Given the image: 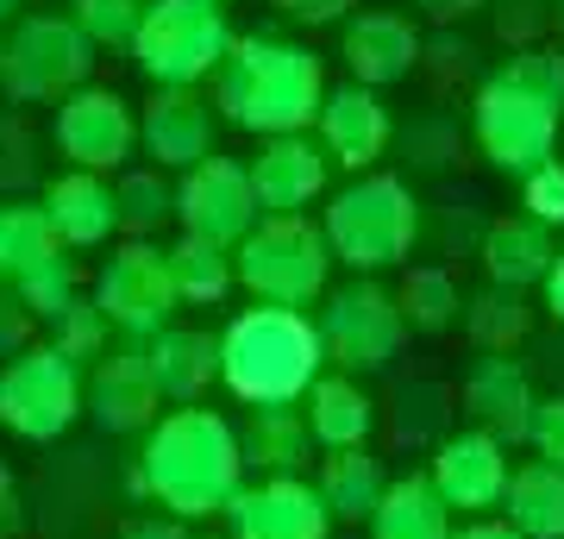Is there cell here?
Listing matches in <instances>:
<instances>
[{
	"label": "cell",
	"instance_id": "cell-1",
	"mask_svg": "<svg viewBox=\"0 0 564 539\" xmlns=\"http://www.w3.org/2000/svg\"><path fill=\"white\" fill-rule=\"evenodd\" d=\"M245 445L239 427L220 408H170V414L144 433L139 459H132V496L151 508H170L182 520L226 515L245 489Z\"/></svg>",
	"mask_w": 564,
	"mask_h": 539
},
{
	"label": "cell",
	"instance_id": "cell-2",
	"mask_svg": "<svg viewBox=\"0 0 564 539\" xmlns=\"http://www.w3.org/2000/svg\"><path fill=\"white\" fill-rule=\"evenodd\" d=\"M564 126V51H514L502 69H489L470 100V132L502 176H533L552 163Z\"/></svg>",
	"mask_w": 564,
	"mask_h": 539
},
{
	"label": "cell",
	"instance_id": "cell-3",
	"mask_svg": "<svg viewBox=\"0 0 564 539\" xmlns=\"http://www.w3.org/2000/svg\"><path fill=\"white\" fill-rule=\"evenodd\" d=\"M326 95L333 88H326L321 57L289 39H270V32L239 39L226 69L214 76V107L239 132H258V139H289V132L321 126Z\"/></svg>",
	"mask_w": 564,
	"mask_h": 539
},
{
	"label": "cell",
	"instance_id": "cell-4",
	"mask_svg": "<svg viewBox=\"0 0 564 539\" xmlns=\"http://www.w3.org/2000/svg\"><path fill=\"white\" fill-rule=\"evenodd\" d=\"M326 339L321 320L302 308H245L220 333V382L245 408H295L326 377Z\"/></svg>",
	"mask_w": 564,
	"mask_h": 539
},
{
	"label": "cell",
	"instance_id": "cell-5",
	"mask_svg": "<svg viewBox=\"0 0 564 539\" xmlns=\"http://www.w3.org/2000/svg\"><path fill=\"white\" fill-rule=\"evenodd\" d=\"M321 226H326L333 258L351 263L358 277H377V270L408 263V251L421 239V201H414V188L402 176L370 170V176L345 182L339 195L326 201Z\"/></svg>",
	"mask_w": 564,
	"mask_h": 539
},
{
	"label": "cell",
	"instance_id": "cell-6",
	"mask_svg": "<svg viewBox=\"0 0 564 539\" xmlns=\"http://www.w3.org/2000/svg\"><path fill=\"white\" fill-rule=\"evenodd\" d=\"M232 20L220 0H151L132 39V63L151 88H202L232 57Z\"/></svg>",
	"mask_w": 564,
	"mask_h": 539
},
{
	"label": "cell",
	"instance_id": "cell-7",
	"mask_svg": "<svg viewBox=\"0 0 564 539\" xmlns=\"http://www.w3.org/2000/svg\"><path fill=\"white\" fill-rule=\"evenodd\" d=\"M239 263V289L263 308H307L326 295L333 282V245L326 226H314L307 214H263L251 226V239L232 251Z\"/></svg>",
	"mask_w": 564,
	"mask_h": 539
},
{
	"label": "cell",
	"instance_id": "cell-8",
	"mask_svg": "<svg viewBox=\"0 0 564 539\" xmlns=\"http://www.w3.org/2000/svg\"><path fill=\"white\" fill-rule=\"evenodd\" d=\"M88 414V377L76 358H63L51 339L25 345L20 358L0 364V427L25 445L63 440Z\"/></svg>",
	"mask_w": 564,
	"mask_h": 539
},
{
	"label": "cell",
	"instance_id": "cell-9",
	"mask_svg": "<svg viewBox=\"0 0 564 539\" xmlns=\"http://www.w3.org/2000/svg\"><path fill=\"white\" fill-rule=\"evenodd\" d=\"M88 63H95V39L69 13H25L0 44V82L20 107L69 100L76 88H88Z\"/></svg>",
	"mask_w": 564,
	"mask_h": 539
},
{
	"label": "cell",
	"instance_id": "cell-10",
	"mask_svg": "<svg viewBox=\"0 0 564 539\" xmlns=\"http://www.w3.org/2000/svg\"><path fill=\"white\" fill-rule=\"evenodd\" d=\"M408 314L402 295H389L377 277H351L345 289H333L321 308V339L326 358L339 364L345 377H364V370H383L395 352L408 345Z\"/></svg>",
	"mask_w": 564,
	"mask_h": 539
},
{
	"label": "cell",
	"instance_id": "cell-11",
	"mask_svg": "<svg viewBox=\"0 0 564 539\" xmlns=\"http://www.w3.org/2000/svg\"><path fill=\"white\" fill-rule=\"evenodd\" d=\"M95 301L107 308L113 333L126 339H158L163 326H176V277H170V251L151 239H126L120 251H107L101 277H95Z\"/></svg>",
	"mask_w": 564,
	"mask_h": 539
},
{
	"label": "cell",
	"instance_id": "cell-12",
	"mask_svg": "<svg viewBox=\"0 0 564 539\" xmlns=\"http://www.w3.org/2000/svg\"><path fill=\"white\" fill-rule=\"evenodd\" d=\"M258 220H263V207H258V188H251V163L207 158L176 182V226L188 239L239 251Z\"/></svg>",
	"mask_w": 564,
	"mask_h": 539
},
{
	"label": "cell",
	"instance_id": "cell-13",
	"mask_svg": "<svg viewBox=\"0 0 564 539\" xmlns=\"http://www.w3.org/2000/svg\"><path fill=\"white\" fill-rule=\"evenodd\" d=\"M51 139H57V151L69 158V170L113 176V170H126V158L139 151V114H132V100L113 95V88H76L69 100H57Z\"/></svg>",
	"mask_w": 564,
	"mask_h": 539
},
{
	"label": "cell",
	"instance_id": "cell-14",
	"mask_svg": "<svg viewBox=\"0 0 564 539\" xmlns=\"http://www.w3.org/2000/svg\"><path fill=\"white\" fill-rule=\"evenodd\" d=\"M426 477H433V489L445 496V508H452V515L484 520V515H496V508L508 502L514 471H508V445L496 440V433H484V427H464V433H445V440L433 445Z\"/></svg>",
	"mask_w": 564,
	"mask_h": 539
},
{
	"label": "cell",
	"instance_id": "cell-15",
	"mask_svg": "<svg viewBox=\"0 0 564 539\" xmlns=\"http://www.w3.org/2000/svg\"><path fill=\"white\" fill-rule=\"evenodd\" d=\"M232 539H333V508L307 477H258L226 508Z\"/></svg>",
	"mask_w": 564,
	"mask_h": 539
},
{
	"label": "cell",
	"instance_id": "cell-16",
	"mask_svg": "<svg viewBox=\"0 0 564 539\" xmlns=\"http://www.w3.org/2000/svg\"><path fill=\"white\" fill-rule=\"evenodd\" d=\"M458 401H464V414L477 420L484 433H496L502 445H527L533 414H540L533 377H527V364L514 352H477L458 382Z\"/></svg>",
	"mask_w": 564,
	"mask_h": 539
},
{
	"label": "cell",
	"instance_id": "cell-17",
	"mask_svg": "<svg viewBox=\"0 0 564 539\" xmlns=\"http://www.w3.org/2000/svg\"><path fill=\"white\" fill-rule=\"evenodd\" d=\"M158 370H151V352L144 339H126L120 352H107L95 364V377H88V414L101 433H151L158 427Z\"/></svg>",
	"mask_w": 564,
	"mask_h": 539
},
{
	"label": "cell",
	"instance_id": "cell-18",
	"mask_svg": "<svg viewBox=\"0 0 564 539\" xmlns=\"http://www.w3.org/2000/svg\"><path fill=\"white\" fill-rule=\"evenodd\" d=\"M139 144L144 158L158 163V170H195V163L214 158V107L207 95L195 88H158L151 107L139 114Z\"/></svg>",
	"mask_w": 564,
	"mask_h": 539
},
{
	"label": "cell",
	"instance_id": "cell-19",
	"mask_svg": "<svg viewBox=\"0 0 564 539\" xmlns=\"http://www.w3.org/2000/svg\"><path fill=\"white\" fill-rule=\"evenodd\" d=\"M326 176H333V158H326V144L307 139V132L263 139V151L251 158V188H258L263 214H307V207L326 195Z\"/></svg>",
	"mask_w": 564,
	"mask_h": 539
},
{
	"label": "cell",
	"instance_id": "cell-20",
	"mask_svg": "<svg viewBox=\"0 0 564 539\" xmlns=\"http://www.w3.org/2000/svg\"><path fill=\"white\" fill-rule=\"evenodd\" d=\"M339 57L351 69V82L364 88H389V82H402L414 63H421V32L408 13L395 7H370V13H351L339 32Z\"/></svg>",
	"mask_w": 564,
	"mask_h": 539
},
{
	"label": "cell",
	"instance_id": "cell-21",
	"mask_svg": "<svg viewBox=\"0 0 564 539\" xmlns=\"http://www.w3.org/2000/svg\"><path fill=\"white\" fill-rule=\"evenodd\" d=\"M44 220L57 233L63 251H95L107 245L120 226V195H113V182L95 176V170H63V176L44 182Z\"/></svg>",
	"mask_w": 564,
	"mask_h": 539
},
{
	"label": "cell",
	"instance_id": "cell-22",
	"mask_svg": "<svg viewBox=\"0 0 564 539\" xmlns=\"http://www.w3.org/2000/svg\"><path fill=\"white\" fill-rule=\"evenodd\" d=\"M314 139L326 144V158H333V163H345V170L370 176V163L389 151L395 126H389V107L377 100V88H364V82H345V88H333V95H326Z\"/></svg>",
	"mask_w": 564,
	"mask_h": 539
},
{
	"label": "cell",
	"instance_id": "cell-23",
	"mask_svg": "<svg viewBox=\"0 0 564 539\" xmlns=\"http://www.w3.org/2000/svg\"><path fill=\"white\" fill-rule=\"evenodd\" d=\"M552 263H558V233L540 226L533 214H502V220L484 226V270L496 289H540L552 277Z\"/></svg>",
	"mask_w": 564,
	"mask_h": 539
},
{
	"label": "cell",
	"instance_id": "cell-24",
	"mask_svg": "<svg viewBox=\"0 0 564 539\" xmlns=\"http://www.w3.org/2000/svg\"><path fill=\"white\" fill-rule=\"evenodd\" d=\"M151 352V370H158L163 401L176 408H195V401L220 382V333H202V326H163L158 339H144Z\"/></svg>",
	"mask_w": 564,
	"mask_h": 539
},
{
	"label": "cell",
	"instance_id": "cell-25",
	"mask_svg": "<svg viewBox=\"0 0 564 539\" xmlns=\"http://www.w3.org/2000/svg\"><path fill=\"white\" fill-rule=\"evenodd\" d=\"M307 427H314V445L321 452H358L377 433V401L364 396L358 377L345 370H326L314 389H307Z\"/></svg>",
	"mask_w": 564,
	"mask_h": 539
},
{
	"label": "cell",
	"instance_id": "cell-26",
	"mask_svg": "<svg viewBox=\"0 0 564 539\" xmlns=\"http://www.w3.org/2000/svg\"><path fill=\"white\" fill-rule=\"evenodd\" d=\"M389 483L395 477L383 471V459H377L370 445H358V452H326L321 471H314V489L326 496L333 520H364V527H370V515L383 508Z\"/></svg>",
	"mask_w": 564,
	"mask_h": 539
},
{
	"label": "cell",
	"instance_id": "cell-27",
	"mask_svg": "<svg viewBox=\"0 0 564 539\" xmlns=\"http://www.w3.org/2000/svg\"><path fill=\"white\" fill-rule=\"evenodd\" d=\"M239 445L258 477H302L307 445H314L307 408H251V420L239 427Z\"/></svg>",
	"mask_w": 564,
	"mask_h": 539
},
{
	"label": "cell",
	"instance_id": "cell-28",
	"mask_svg": "<svg viewBox=\"0 0 564 539\" xmlns=\"http://www.w3.org/2000/svg\"><path fill=\"white\" fill-rule=\"evenodd\" d=\"M452 533H458V515L445 508V496L433 489L426 471L395 477L383 508L370 515V539H452Z\"/></svg>",
	"mask_w": 564,
	"mask_h": 539
},
{
	"label": "cell",
	"instance_id": "cell-29",
	"mask_svg": "<svg viewBox=\"0 0 564 539\" xmlns=\"http://www.w3.org/2000/svg\"><path fill=\"white\" fill-rule=\"evenodd\" d=\"M502 515L514 520L527 539H564V464H545V459L514 464Z\"/></svg>",
	"mask_w": 564,
	"mask_h": 539
},
{
	"label": "cell",
	"instance_id": "cell-30",
	"mask_svg": "<svg viewBox=\"0 0 564 539\" xmlns=\"http://www.w3.org/2000/svg\"><path fill=\"white\" fill-rule=\"evenodd\" d=\"M63 245L44 220V201H0V282L20 289L32 270L57 258Z\"/></svg>",
	"mask_w": 564,
	"mask_h": 539
},
{
	"label": "cell",
	"instance_id": "cell-31",
	"mask_svg": "<svg viewBox=\"0 0 564 539\" xmlns=\"http://www.w3.org/2000/svg\"><path fill=\"white\" fill-rule=\"evenodd\" d=\"M170 277H176L182 308H220V301L239 289V263H232V251H220V245L182 233V239L170 245Z\"/></svg>",
	"mask_w": 564,
	"mask_h": 539
},
{
	"label": "cell",
	"instance_id": "cell-32",
	"mask_svg": "<svg viewBox=\"0 0 564 539\" xmlns=\"http://www.w3.org/2000/svg\"><path fill=\"white\" fill-rule=\"evenodd\" d=\"M464 333H470L477 352H514V345L533 333V314H527V301L514 295V289H496V282H489L484 295L464 301Z\"/></svg>",
	"mask_w": 564,
	"mask_h": 539
},
{
	"label": "cell",
	"instance_id": "cell-33",
	"mask_svg": "<svg viewBox=\"0 0 564 539\" xmlns=\"http://www.w3.org/2000/svg\"><path fill=\"white\" fill-rule=\"evenodd\" d=\"M402 295V314L414 333H445V326H458L464 314V295H458V277L440 270V263H421V270H408V282L395 289Z\"/></svg>",
	"mask_w": 564,
	"mask_h": 539
},
{
	"label": "cell",
	"instance_id": "cell-34",
	"mask_svg": "<svg viewBox=\"0 0 564 539\" xmlns=\"http://www.w3.org/2000/svg\"><path fill=\"white\" fill-rule=\"evenodd\" d=\"M113 195H120V226L132 239H151L163 220H176V188L158 176V170H126L113 182Z\"/></svg>",
	"mask_w": 564,
	"mask_h": 539
},
{
	"label": "cell",
	"instance_id": "cell-35",
	"mask_svg": "<svg viewBox=\"0 0 564 539\" xmlns=\"http://www.w3.org/2000/svg\"><path fill=\"white\" fill-rule=\"evenodd\" d=\"M13 295L32 308V320H39V326H51L63 308H76V301H82V270H76V258H69V251H57V258L44 263V270H32V277L13 289Z\"/></svg>",
	"mask_w": 564,
	"mask_h": 539
},
{
	"label": "cell",
	"instance_id": "cell-36",
	"mask_svg": "<svg viewBox=\"0 0 564 539\" xmlns=\"http://www.w3.org/2000/svg\"><path fill=\"white\" fill-rule=\"evenodd\" d=\"M107 308L95 295H82L76 308H63L57 320H51V345H57L63 358H76V364H88V358H107Z\"/></svg>",
	"mask_w": 564,
	"mask_h": 539
},
{
	"label": "cell",
	"instance_id": "cell-37",
	"mask_svg": "<svg viewBox=\"0 0 564 539\" xmlns=\"http://www.w3.org/2000/svg\"><path fill=\"white\" fill-rule=\"evenodd\" d=\"M144 7L151 0H69V20L88 32L95 44H126L132 51V39H139V25H144Z\"/></svg>",
	"mask_w": 564,
	"mask_h": 539
},
{
	"label": "cell",
	"instance_id": "cell-38",
	"mask_svg": "<svg viewBox=\"0 0 564 539\" xmlns=\"http://www.w3.org/2000/svg\"><path fill=\"white\" fill-rule=\"evenodd\" d=\"M521 207L540 226L558 233V226H564V158H552V163H540L533 176H521Z\"/></svg>",
	"mask_w": 564,
	"mask_h": 539
},
{
	"label": "cell",
	"instance_id": "cell-39",
	"mask_svg": "<svg viewBox=\"0 0 564 539\" xmlns=\"http://www.w3.org/2000/svg\"><path fill=\"white\" fill-rule=\"evenodd\" d=\"M527 445H533V459L564 464V396H545V401H540V414H533V433H527Z\"/></svg>",
	"mask_w": 564,
	"mask_h": 539
},
{
	"label": "cell",
	"instance_id": "cell-40",
	"mask_svg": "<svg viewBox=\"0 0 564 539\" xmlns=\"http://www.w3.org/2000/svg\"><path fill=\"white\" fill-rule=\"evenodd\" d=\"M32 326H39V320H32V308H25V301L0 282V358H20L25 345H32Z\"/></svg>",
	"mask_w": 564,
	"mask_h": 539
},
{
	"label": "cell",
	"instance_id": "cell-41",
	"mask_svg": "<svg viewBox=\"0 0 564 539\" xmlns=\"http://www.w3.org/2000/svg\"><path fill=\"white\" fill-rule=\"evenodd\" d=\"M120 539H195V533H188V520L170 515V508H144V515H132L120 527Z\"/></svg>",
	"mask_w": 564,
	"mask_h": 539
},
{
	"label": "cell",
	"instance_id": "cell-42",
	"mask_svg": "<svg viewBox=\"0 0 564 539\" xmlns=\"http://www.w3.org/2000/svg\"><path fill=\"white\" fill-rule=\"evenodd\" d=\"M289 20H302V25H333V20H345L358 0H276Z\"/></svg>",
	"mask_w": 564,
	"mask_h": 539
},
{
	"label": "cell",
	"instance_id": "cell-43",
	"mask_svg": "<svg viewBox=\"0 0 564 539\" xmlns=\"http://www.w3.org/2000/svg\"><path fill=\"white\" fill-rule=\"evenodd\" d=\"M452 539H527V533H521L508 515H502V520L484 515V520H458V533H452Z\"/></svg>",
	"mask_w": 564,
	"mask_h": 539
},
{
	"label": "cell",
	"instance_id": "cell-44",
	"mask_svg": "<svg viewBox=\"0 0 564 539\" xmlns=\"http://www.w3.org/2000/svg\"><path fill=\"white\" fill-rule=\"evenodd\" d=\"M540 295H545V314L564 326V251H558V263H552V277L540 282Z\"/></svg>",
	"mask_w": 564,
	"mask_h": 539
},
{
	"label": "cell",
	"instance_id": "cell-45",
	"mask_svg": "<svg viewBox=\"0 0 564 539\" xmlns=\"http://www.w3.org/2000/svg\"><path fill=\"white\" fill-rule=\"evenodd\" d=\"M13 520H20V483H13V471H7V464H0V533H7Z\"/></svg>",
	"mask_w": 564,
	"mask_h": 539
},
{
	"label": "cell",
	"instance_id": "cell-46",
	"mask_svg": "<svg viewBox=\"0 0 564 539\" xmlns=\"http://www.w3.org/2000/svg\"><path fill=\"white\" fill-rule=\"evenodd\" d=\"M421 7L433 13V20H464V13H477L484 0H421Z\"/></svg>",
	"mask_w": 564,
	"mask_h": 539
},
{
	"label": "cell",
	"instance_id": "cell-47",
	"mask_svg": "<svg viewBox=\"0 0 564 539\" xmlns=\"http://www.w3.org/2000/svg\"><path fill=\"white\" fill-rule=\"evenodd\" d=\"M25 20V0H0V25H20Z\"/></svg>",
	"mask_w": 564,
	"mask_h": 539
},
{
	"label": "cell",
	"instance_id": "cell-48",
	"mask_svg": "<svg viewBox=\"0 0 564 539\" xmlns=\"http://www.w3.org/2000/svg\"><path fill=\"white\" fill-rule=\"evenodd\" d=\"M195 539H232V533H195Z\"/></svg>",
	"mask_w": 564,
	"mask_h": 539
}]
</instances>
